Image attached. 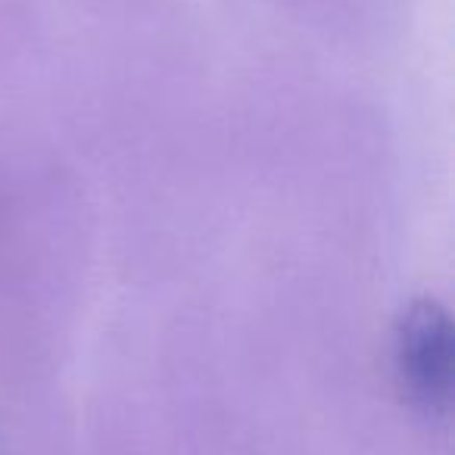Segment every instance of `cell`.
<instances>
[{
    "mask_svg": "<svg viewBox=\"0 0 455 455\" xmlns=\"http://www.w3.org/2000/svg\"><path fill=\"white\" fill-rule=\"evenodd\" d=\"M393 359L409 399L430 415H443L452 403L455 334L452 318L436 299H411L393 328Z\"/></svg>",
    "mask_w": 455,
    "mask_h": 455,
    "instance_id": "cell-1",
    "label": "cell"
}]
</instances>
